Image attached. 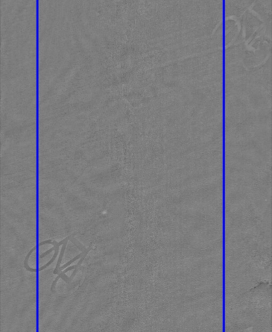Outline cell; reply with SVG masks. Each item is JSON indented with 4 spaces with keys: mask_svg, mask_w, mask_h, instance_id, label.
<instances>
[{
    "mask_svg": "<svg viewBox=\"0 0 272 332\" xmlns=\"http://www.w3.org/2000/svg\"><path fill=\"white\" fill-rule=\"evenodd\" d=\"M46 244H51V245H53V247H55V254H54V255H53V256L52 257V258L50 259V262H48L46 265H43L42 267H40L39 269V271H41L44 270V269H45L48 266H50V265L55 261V259H56L57 255H58V253H59V245H58V243L57 241H52L50 240V239L44 241H42V242L39 243V246H42V245H46Z\"/></svg>",
    "mask_w": 272,
    "mask_h": 332,
    "instance_id": "cell-1",
    "label": "cell"
},
{
    "mask_svg": "<svg viewBox=\"0 0 272 332\" xmlns=\"http://www.w3.org/2000/svg\"><path fill=\"white\" fill-rule=\"evenodd\" d=\"M67 243H68V241H66L65 243H64L62 245V247L61 248V251L60 256L59 257V259H58V262H57V265H56L55 270H54V271H53V274H55V275H59V274L60 273V272H59V269L61 267L60 265H61V263L62 262V257H63V256H64Z\"/></svg>",
    "mask_w": 272,
    "mask_h": 332,
    "instance_id": "cell-2",
    "label": "cell"
},
{
    "mask_svg": "<svg viewBox=\"0 0 272 332\" xmlns=\"http://www.w3.org/2000/svg\"><path fill=\"white\" fill-rule=\"evenodd\" d=\"M35 250H36V247H33V248H31V251H30V252H29V253L27 254V256H26L25 260H24V267H25V268L26 269V270L28 271L32 272H35L37 271V269H33V268H31V267H30V266H29V265H28V260H29V259H30V256L31 255V254H32L34 251H35Z\"/></svg>",
    "mask_w": 272,
    "mask_h": 332,
    "instance_id": "cell-3",
    "label": "cell"
},
{
    "mask_svg": "<svg viewBox=\"0 0 272 332\" xmlns=\"http://www.w3.org/2000/svg\"><path fill=\"white\" fill-rule=\"evenodd\" d=\"M86 251H87V250H86ZM86 251H85V252H81V254H79V255H77V256L76 257H75L74 258H73L72 259H71V260H70V261H69L68 262V263H66V264H65V265H62V266H61V267H60V269H59V272H61V271H62L63 270V269H66V267H68V266L70 265H71V263H72L73 262H75V261L77 260V259H80V258H81V257H82V256H83V254H85V253L86 252Z\"/></svg>",
    "mask_w": 272,
    "mask_h": 332,
    "instance_id": "cell-4",
    "label": "cell"
},
{
    "mask_svg": "<svg viewBox=\"0 0 272 332\" xmlns=\"http://www.w3.org/2000/svg\"><path fill=\"white\" fill-rule=\"evenodd\" d=\"M70 240L71 241L74 243L75 246L77 247V248H79L80 251L81 252H85L86 251V248L83 246V245H81L79 241H77L74 238H72V237H70Z\"/></svg>",
    "mask_w": 272,
    "mask_h": 332,
    "instance_id": "cell-5",
    "label": "cell"
},
{
    "mask_svg": "<svg viewBox=\"0 0 272 332\" xmlns=\"http://www.w3.org/2000/svg\"><path fill=\"white\" fill-rule=\"evenodd\" d=\"M60 278H61V277H60L59 275H58V276H57V278L55 279V280L53 281V283H52V286H51V291H52L53 293H54V292H55V286H56V284H57V282L58 280H59V279Z\"/></svg>",
    "mask_w": 272,
    "mask_h": 332,
    "instance_id": "cell-6",
    "label": "cell"
},
{
    "mask_svg": "<svg viewBox=\"0 0 272 332\" xmlns=\"http://www.w3.org/2000/svg\"><path fill=\"white\" fill-rule=\"evenodd\" d=\"M55 251V247H53V248H51L49 249V250H48V251H47L45 252L44 253H43L42 254H41L40 256V258H44V257H45V256H46V255H47L48 254H50L51 252H52V251Z\"/></svg>",
    "mask_w": 272,
    "mask_h": 332,
    "instance_id": "cell-7",
    "label": "cell"
}]
</instances>
